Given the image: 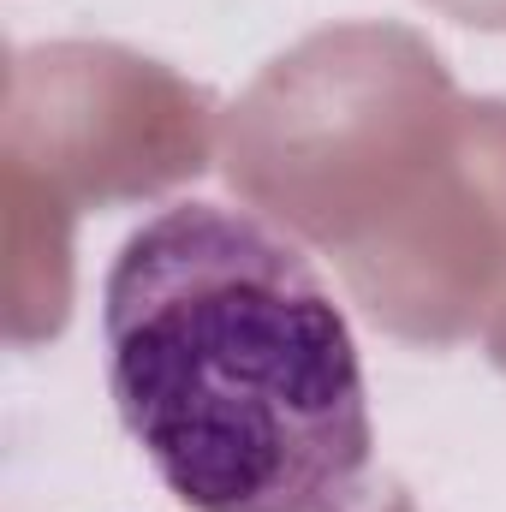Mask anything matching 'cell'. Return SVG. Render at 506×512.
Masks as SVG:
<instances>
[{
    "instance_id": "1",
    "label": "cell",
    "mask_w": 506,
    "mask_h": 512,
    "mask_svg": "<svg viewBox=\"0 0 506 512\" xmlns=\"http://www.w3.org/2000/svg\"><path fill=\"white\" fill-rule=\"evenodd\" d=\"M102 352L120 423L191 512L364 507L376 423L352 322L251 209H155L108 262Z\"/></svg>"
}]
</instances>
